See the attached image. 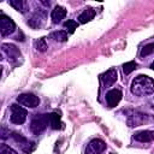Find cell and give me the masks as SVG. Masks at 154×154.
<instances>
[{
	"label": "cell",
	"mask_w": 154,
	"mask_h": 154,
	"mask_svg": "<svg viewBox=\"0 0 154 154\" xmlns=\"http://www.w3.org/2000/svg\"><path fill=\"white\" fill-rule=\"evenodd\" d=\"M131 91L132 94L137 96H144V95H150L154 91V82L152 77L140 75L137 76L131 84Z\"/></svg>",
	"instance_id": "cell-1"
},
{
	"label": "cell",
	"mask_w": 154,
	"mask_h": 154,
	"mask_svg": "<svg viewBox=\"0 0 154 154\" xmlns=\"http://www.w3.org/2000/svg\"><path fill=\"white\" fill-rule=\"evenodd\" d=\"M49 124V114H36L30 124V129L35 135H40Z\"/></svg>",
	"instance_id": "cell-2"
},
{
	"label": "cell",
	"mask_w": 154,
	"mask_h": 154,
	"mask_svg": "<svg viewBox=\"0 0 154 154\" xmlns=\"http://www.w3.org/2000/svg\"><path fill=\"white\" fill-rule=\"evenodd\" d=\"M1 49L5 52V54L8 58V61L13 65H17L22 58V53L19 51V48L12 43H4L1 46Z\"/></svg>",
	"instance_id": "cell-3"
},
{
	"label": "cell",
	"mask_w": 154,
	"mask_h": 154,
	"mask_svg": "<svg viewBox=\"0 0 154 154\" xmlns=\"http://www.w3.org/2000/svg\"><path fill=\"white\" fill-rule=\"evenodd\" d=\"M16 29V23L6 14L0 13V34L4 36H7L12 34Z\"/></svg>",
	"instance_id": "cell-4"
},
{
	"label": "cell",
	"mask_w": 154,
	"mask_h": 154,
	"mask_svg": "<svg viewBox=\"0 0 154 154\" xmlns=\"http://www.w3.org/2000/svg\"><path fill=\"white\" fill-rule=\"evenodd\" d=\"M26 111L18 106V105H12L11 106V122L13 124H23L26 120Z\"/></svg>",
	"instance_id": "cell-5"
},
{
	"label": "cell",
	"mask_w": 154,
	"mask_h": 154,
	"mask_svg": "<svg viewBox=\"0 0 154 154\" xmlns=\"http://www.w3.org/2000/svg\"><path fill=\"white\" fill-rule=\"evenodd\" d=\"M17 101L19 102V105L25 106V107H30V108H35L40 105V99L30 93H25V94H20L17 97Z\"/></svg>",
	"instance_id": "cell-6"
},
{
	"label": "cell",
	"mask_w": 154,
	"mask_h": 154,
	"mask_svg": "<svg viewBox=\"0 0 154 154\" xmlns=\"http://www.w3.org/2000/svg\"><path fill=\"white\" fill-rule=\"evenodd\" d=\"M105 149H106V143L100 138H94L88 143L84 154H101Z\"/></svg>",
	"instance_id": "cell-7"
},
{
	"label": "cell",
	"mask_w": 154,
	"mask_h": 154,
	"mask_svg": "<svg viewBox=\"0 0 154 154\" xmlns=\"http://www.w3.org/2000/svg\"><path fill=\"white\" fill-rule=\"evenodd\" d=\"M12 137H13V140L20 146V148H22V150L25 153V154H29V153H31V150L34 149V147H35V144L34 143H31V142H29L22 134H18V132H12V135H11Z\"/></svg>",
	"instance_id": "cell-8"
},
{
	"label": "cell",
	"mask_w": 154,
	"mask_h": 154,
	"mask_svg": "<svg viewBox=\"0 0 154 154\" xmlns=\"http://www.w3.org/2000/svg\"><path fill=\"white\" fill-rule=\"evenodd\" d=\"M117 78H118L117 70L112 67V69L107 70L105 73L101 75V82H102V85H103L105 88H108V87H111V85H113V84L116 83Z\"/></svg>",
	"instance_id": "cell-9"
},
{
	"label": "cell",
	"mask_w": 154,
	"mask_h": 154,
	"mask_svg": "<svg viewBox=\"0 0 154 154\" xmlns=\"http://www.w3.org/2000/svg\"><path fill=\"white\" fill-rule=\"evenodd\" d=\"M45 18H46L45 11L37 10V11L31 16V18L28 20V24H29L31 28H34V29L41 28V26L43 25V23H45Z\"/></svg>",
	"instance_id": "cell-10"
},
{
	"label": "cell",
	"mask_w": 154,
	"mask_h": 154,
	"mask_svg": "<svg viewBox=\"0 0 154 154\" xmlns=\"http://www.w3.org/2000/svg\"><path fill=\"white\" fill-rule=\"evenodd\" d=\"M122 91L118 90V89H112L109 90L107 94H106V101H107V105L108 107H114L119 103V101L122 100Z\"/></svg>",
	"instance_id": "cell-11"
},
{
	"label": "cell",
	"mask_w": 154,
	"mask_h": 154,
	"mask_svg": "<svg viewBox=\"0 0 154 154\" xmlns=\"http://www.w3.org/2000/svg\"><path fill=\"white\" fill-rule=\"evenodd\" d=\"M65 16H66V10H65V7L59 6V5L55 6L54 10H53L52 13H51V18H52L53 23H59V22H61V19H64Z\"/></svg>",
	"instance_id": "cell-12"
},
{
	"label": "cell",
	"mask_w": 154,
	"mask_h": 154,
	"mask_svg": "<svg viewBox=\"0 0 154 154\" xmlns=\"http://www.w3.org/2000/svg\"><path fill=\"white\" fill-rule=\"evenodd\" d=\"M143 120H144V116L142 113L132 112L128 118V124L129 126H138L143 123Z\"/></svg>",
	"instance_id": "cell-13"
},
{
	"label": "cell",
	"mask_w": 154,
	"mask_h": 154,
	"mask_svg": "<svg viewBox=\"0 0 154 154\" xmlns=\"http://www.w3.org/2000/svg\"><path fill=\"white\" fill-rule=\"evenodd\" d=\"M95 10L94 8H91V7H87L79 16H78V20H79V23H82V24H84V23H87V22H90L94 17H95Z\"/></svg>",
	"instance_id": "cell-14"
},
{
	"label": "cell",
	"mask_w": 154,
	"mask_h": 154,
	"mask_svg": "<svg viewBox=\"0 0 154 154\" xmlns=\"http://www.w3.org/2000/svg\"><path fill=\"white\" fill-rule=\"evenodd\" d=\"M134 138L140 142H150L154 138L153 131H138L134 135Z\"/></svg>",
	"instance_id": "cell-15"
},
{
	"label": "cell",
	"mask_w": 154,
	"mask_h": 154,
	"mask_svg": "<svg viewBox=\"0 0 154 154\" xmlns=\"http://www.w3.org/2000/svg\"><path fill=\"white\" fill-rule=\"evenodd\" d=\"M49 125L54 130H58V129H61L63 128V123H61L60 116L58 113L54 112V113H51L49 114Z\"/></svg>",
	"instance_id": "cell-16"
},
{
	"label": "cell",
	"mask_w": 154,
	"mask_h": 154,
	"mask_svg": "<svg viewBox=\"0 0 154 154\" xmlns=\"http://www.w3.org/2000/svg\"><path fill=\"white\" fill-rule=\"evenodd\" d=\"M49 37L54 41H58V42H65L67 40V32L66 31H63V30H59V31H53L51 32Z\"/></svg>",
	"instance_id": "cell-17"
},
{
	"label": "cell",
	"mask_w": 154,
	"mask_h": 154,
	"mask_svg": "<svg viewBox=\"0 0 154 154\" xmlns=\"http://www.w3.org/2000/svg\"><path fill=\"white\" fill-rule=\"evenodd\" d=\"M8 5L14 7V10H18L20 12H24L25 11V2L23 0H10L8 1Z\"/></svg>",
	"instance_id": "cell-18"
},
{
	"label": "cell",
	"mask_w": 154,
	"mask_h": 154,
	"mask_svg": "<svg viewBox=\"0 0 154 154\" xmlns=\"http://www.w3.org/2000/svg\"><path fill=\"white\" fill-rule=\"evenodd\" d=\"M77 26H78V23H77L76 20H73V19H69V20H66V22L64 23V28H65L66 31L70 32V34L75 32V30L77 29Z\"/></svg>",
	"instance_id": "cell-19"
},
{
	"label": "cell",
	"mask_w": 154,
	"mask_h": 154,
	"mask_svg": "<svg viewBox=\"0 0 154 154\" xmlns=\"http://www.w3.org/2000/svg\"><path fill=\"white\" fill-rule=\"evenodd\" d=\"M34 46H35V48H36L38 52H46V49H47V43H46L45 37L37 38V40L34 42Z\"/></svg>",
	"instance_id": "cell-20"
},
{
	"label": "cell",
	"mask_w": 154,
	"mask_h": 154,
	"mask_svg": "<svg viewBox=\"0 0 154 154\" xmlns=\"http://www.w3.org/2000/svg\"><path fill=\"white\" fill-rule=\"evenodd\" d=\"M153 52H154V43H149V45L142 47V49H141V52H140V55H141V57L150 55Z\"/></svg>",
	"instance_id": "cell-21"
},
{
	"label": "cell",
	"mask_w": 154,
	"mask_h": 154,
	"mask_svg": "<svg viewBox=\"0 0 154 154\" xmlns=\"http://www.w3.org/2000/svg\"><path fill=\"white\" fill-rule=\"evenodd\" d=\"M136 66H137V64L135 61H128L123 65V71H124L125 75H129L130 72H132L136 69Z\"/></svg>",
	"instance_id": "cell-22"
},
{
	"label": "cell",
	"mask_w": 154,
	"mask_h": 154,
	"mask_svg": "<svg viewBox=\"0 0 154 154\" xmlns=\"http://www.w3.org/2000/svg\"><path fill=\"white\" fill-rule=\"evenodd\" d=\"M0 154H18V153L7 144H0Z\"/></svg>",
	"instance_id": "cell-23"
},
{
	"label": "cell",
	"mask_w": 154,
	"mask_h": 154,
	"mask_svg": "<svg viewBox=\"0 0 154 154\" xmlns=\"http://www.w3.org/2000/svg\"><path fill=\"white\" fill-rule=\"evenodd\" d=\"M10 130L6 128V126H0V138L1 140H6L7 137H10Z\"/></svg>",
	"instance_id": "cell-24"
},
{
	"label": "cell",
	"mask_w": 154,
	"mask_h": 154,
	"mask_svg": "<svg viewBox=\"0 0 154 154\" xmlns=\"http://www.w3.org/2000/svg\"><path fill=\"white\" fill-rule=\"evenodd\" d=\"M1 73H2V66L0 65V77H1Z\"/></svg>",
	"instance_id": "cell-25"
},
{
	"label": "cell",
	"mask_w": 154,
	"mask_h": 154,
	"mask_svg": "<svg viewBox=\"0 0 154 154\" xmlns=\"http://www.w3.org/2000/svg\"><path fill=\"white\" fill-rule=\"evenodd\" d=\"M0 60H2V54L0 53Z\"/></svg>",
	"instance_id": "cell-26"
}]
</instances>
